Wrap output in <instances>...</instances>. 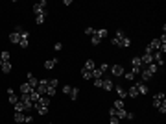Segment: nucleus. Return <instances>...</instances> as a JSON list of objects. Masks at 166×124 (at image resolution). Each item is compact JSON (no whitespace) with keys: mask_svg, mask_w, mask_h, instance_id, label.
I'll list each match as a JSON object with an SVG mask.
<instances>
[{"mask_svg":"<svg viewBox=\"0 0 166 124\" xmlns=\"http://www.w3.org/2000/svg\"><path fill=\"white\" fill-rule=\"evenodd\" d=\"M83 69H87V71H94V69H96V63H94L92 59H87L85 65H83Z\"/></svg>","mask_w":166,"mask_h":124,"instance_id":"aec40b11","label":"nucleus"},{"mask_svg":"<svg viewBox=\"0 0 166 124\" xmlns=\"http://www.w3.org/2000/svg\"><path fill=\"white\" fill-rule=\"evenodd\" d=\"M98 69H100V71H102V72H105V71H107V69H109V65H107V63H102V65H100Z\"/></svg>","mask_w":166,"mask_h":124,"instance_id":"79ce46f5","label":"nucleus"},{"mask_svg":"<svg viewBox=\"0 0 166 124\" xmlns=\"http://www.w3.org/2000/svg\"><path fill=\"white\" fill-rule=\"evenodd\" d=\"M118 121H120V118L114 115V117H111V118H109V124H118Z\"/></svg>","mask_w":166,"mask_h":124,"instance_id":"ea45409f","label":"nucleus"},{"mask_svg":"<svg viewBox=\"0 0 166 124\" xmlns=\"http://www.w3.org/2000/svg\"><path fill=\"white\" fill-rule=\"evenodd\" d=\"M21 102L26 106V109H33V102L30 98V95H21Z\"/></svg>","mask_w":166,"mask_h":124,"instance_id":"0eeeda50","label":"nucleus"},{"mask_svg":"<svg viewBox=\"0 0 166 124\" xmlns=\"http://www.w3.org/2000/svg\"><path fill=\"white\" fill-rule=\"evenodd\" d=\"M55 91H57V89H54V87H46V93H44V95H48V98H52V96L55 95Z\"/></svg>","mask_w":166,"mask_h":124,"instance_id":"2f4dec72","label":"nucleus"},{"mask_svg":"<svg viewBox=\"0 0 166 124\" xmlns=\"http://www.w3.org/2000/svg\"><path fill=\"white\" fill-rule=\"evenodd\" d=\"M102 87L105 89V91H113V89H114V83H113V80H105V78H103Z\"/></svg>","mask_w":166,"mask_h":124,"instance_id":"ddd939ff","label":"nucleus"},{"mask_svg":"<svg viewBox=\"0 0 166 124\" xmlns=\"http://www.w3.org/2000/svg\"><path fill=\"white\" fill-rule=\"evenodd\" d=\"M135 85H137V89H138V95H148V85H146L142 80H138Z\"/></svg>","mask_w":166,"mask_h":124,"instance_id":"1a4fd4ad","label":"nucleus"},{"mask_svg":"<svg viewBox=\"0 0 166 124\" xmlns=\"http://www.w3.org/2000/svg\"><path fill=\"white\" fill-rule=\"evenodd\" d=\"M124 78H125V80H129V82H133L135 80V74L133 72H124Z\"/></svg>","mask_w":166,"mask_h":124,"instance_id":"f704fd0d","label":"nucleus"},{"mask_svg":"<svg viewBox=\"0 0 166 124\" xmlns=\"http://www.w3.org/2000/svg\"><path fill=\"white\" fill-rule=\"evenodd\" d=\"M102 78H98V80H94V87H102Z\"/></svg>","mask_w":166,"mask_h":124,"instance_id":"37998d69","label":"nucleus"},{"mask_svg":"<svg viewBox=\"0 0 166 124\" xmlns=\"http://www.w3.org/2000/svg\"><path fill=\"white\" fill-rule=\"evenodd\" d=\"M0 71L4 74H9L11 72V61H0Z\"/></svg>","mask_w":166,"mask_h":124,"instance_id":"9b49d317","label":"nucleus"},{"mask_svg":"<svg viewBox=\"0 0 166 124\" xmlns=\"http://www.w3.org/2000/svg\"><path fill=\"white\" fill-rule=\"evenodd\" d=\"M15 111H17V113H24V111H26V106H24V104L19 100L17 104H15Z\"/></svg>","mask_w":166,"mask_h":124,"instance_id":"393cba45","label":"nucleus"},{"mask_svg":"<svg viewBox=\"0 0 166 124\" xmlns=\"http://www.w3.org/2000/svg\"><path fill=\"white\" fill-rule=\"evenodd\" d=\"M11 59V54H9L8 50H2L0 52V61H9Z\"/></svg>","mask_w":166,"mask_h":124,"instance_id":"b1692460","label":"nucleus"},{"mask_svg":"<svg viewBox=\"0 0 166 124\" xmlns=\"http://www.w3.org/2000/svg\"><path fill=\"white\" fill-rule=\"evenodd\" d=\"M57 80H55V78H50V80H48V87H54V89H57Z\"/></svg>","mask_w":166,"mask_h":124,"instance_id":"473e14b6","label":"nucleus"},{"mask_svg":"<svg viewBox=\"0 0 166 124\" xmlns=\"http://www.w3.org/2000/svg\"><path fill=\"white\" fill-rule=\"evenodd\" d=\"M44 19H46V11H43V13L35 15V22H37V24H43V22H44Z\"/></svg>","mask_w":166,"mask_h":124,"instance_id":"5701e85b","label":"nucleus"},{"mask_svg":"<svg viewBox=\"0 0 166 124\" xmlns=\"http://www.w3.org/2000/svg\"><path fill=\"white\" fill-rule=\"evenodd\" d=\"M144 69L142 61H140V57H133L131 59V72L133 74H140V71Z\"/></svg>","mask_w":166,"mask_h":124,"instance_id":"f03ea898","label":"nucleus"},{"mask_svg":"<svg viewBox=\"0 0 166 124\" xmlns=\"http://www.w3.org/2000/svg\"><path fill=\"white\" fill-rule=\"evenodd\" d=\"M61 48H63V44H61V43H55V44H54V50H57V52H59Z\"/></svg>","mask_w":166,"mask_h":124,"instance_id":"a18cd8bd","label":"nucleus"},{"mask_svg":"<svg viewBox=\"0 0 166 124\" xmlns=\"http://www.w3.org/2000/svg\"><path fill=\"white\" fill-rule=\"evenodd\" d=\"M166 102V95L164 93H157V95H153V106L155 107H159L160 104H164Z\"/></svg>","mask_w":166,"mask_h":124,"instance_id":"20e7f679","label":"nucleus"},{"mask_svg":"<svg viewBox=\"0 0 166 124\" xmlns=\"http://www.w3.org/2000/svg\"><path fill=\"white\" fill-rule=\"evenodd\" d=\"M157 109H159V111H160V113L164 115V113H166V102H164V104H160V106L157 107Z\"/></svg>","mask_w":166,"mask_h":124,"instance_id":"a19ab883","label":"nucleus"},{"mask_svg":"<svg viewBox=\"0 0 166 124\" xmlns=\"http://www.w3.org/2000/svg\"><path fill=\"white\" fill-rule=\"evenodd\" d=\"M70 89H72V85H63V95H70Z\"/></svg>","mask_w":166,"mask_h":124,"instance_id":"e433bc0d","label":"nucleus"},{"mask_svg":"<svg viewBox=\"0 0 166 124\" xmlns=\"http://www.w3.org/2000/svg\"><path fill=\"white\" fill-rule=\"evenodd\" d=\"M113 107H116V109H124V100H120V98H116V100H114V104H113Z\"/></svg>","mask_w":166,"mask_h":124,"instance_id":"c756f323","label":"nucleus"},{"mask_svg":"<svg viewBox=\"0 0 166 124\" xmlns=\"http://www.w3.org/2000/svg\"><path fill=\"white\" fill-rule=\"evenodd\" d=\"M78 95H79V89L78 87H72V89H70V98H72V100H76V98H78Z\"/></svg>","mask_w":166,"mask_h":124,"instance_id":"cd10ccee","label":"nucleus"},{"mask_svg":"<svg viewBox=\"0 0 166 124\" xmlns=\"http://www.w3.org/2000/svg\"><path fill=\"white\" fill-rule=\"evenodd\" d=\"M30 98H32V102L35 104V102L39 100V98H41V95H39V93L35 91V89H32V91H30Z\"/></svg>","mask_w":166,"mask_h":124,"instance_id":"a878e982","label":"nucleus"},{"mask_svg":"<svg viewBox=\"0 0 166 124\" xmlns=\"http://www.w3.org/2000/svg\"><path fill=\"white\" fill-rule=\"evenodd\" d=\"M140 61H142V65H149V63H153V54L144 52L142 56H140Z\"/></svg>","mask_w":166,"mask_h":124,"instance_id":"6e6552de","label":"nucleus"},{"mask_svg":"<svg viewBox=\"0 0 166 124\" xmlns=\"http://www.w3.org/2000/svg\"><path fill=\"white\" fill-rule=\"evenodd\" d=\"M100 43H102V41H100V39H98L96 35H92V37H90V44H92V46H98Z\"/></svg>","mask_w":166,"mask_h":124,"instance_id":"72a5a7b5","label":"nucleus"},{"mask_svg":"<svg viewBox=\"0 0 166 124\" xmlns=\"http://www.w3.org/2000/svg\"><path fill=\"white\" fill-rule=\"evenodd\" d=\"M111 43H113L114 46H124V48L131 46V39H129L127 35H125V33L122 32V30H118V32H116V37H114Z\"/></svg>","mask_w":166,"mask_h":124,"instance_id":"f257e3e1","label":"nucleus"},{"mask_svg":"<svg viewBox=\"0 0 166 124\" xmlns=\"http://www.w3.org/2000/svg\"><path fill=\"white\" fill-rule=\"evenodd\" d=\"M9 41H11L13 44H19V43H21V33H17V32L9 33Z\"/></svg>","mask_w":166,"mask_h":124,"instance_id":"f3484780","label":"nucleus"},{"mask_svg":"<svg viewBox=\"0 0 166 124\" xmlns=\"http://www.w3.org/2000/svg\"><path fill=\"white\" fill-rule=\"evenodd\" d=\"M28 83H30V87H32V89H35V87L39 85V80L33 76L32 72H28Z\"/></svg>","mask_w":166,"mask_h":124,"instance_id":"f8f14e48","label":"nucleus"},{"mask_svg":"<svg viewBox=\"0 0 166 124\" xmlns=\"http://www.w3.org/2000/svg\"><path fill=\"white\" fill-rule=\"evenodd\" d=\"M140 78H142V82L146 83L148 80H152V78H153V74H152V72H148L146 69H142V71H140Z\"/></svg>","mask_w":166,"mask_h":124,"instance_id":"4468645a","label":"nucleus"},{"mask_svg":"<svg viewBox=\"0 0 166 124\" xmlns=\"http://www.w3.org/2000/svg\"><path fill=\"white\" fill-rule=\"evenodd\" d=\"M102 76H103V72H102V71H100V69L96 67V69L92 71V80H98V78H102Z\"/></svg>","mask_w":166,"mask_h":124,"instance_id":"c85d7f7f","label":"nucleus"},{"mask_svg":"<svg viewBox=\"0 0 166 124\" xmlns=\"http://www.w3.org/2000/svg\"><path fill=\"white\" fill-rule=\"evenodd\" d=\"M50 106V98L48 96H41L37 102L33 104V109H39V107H48Z\"/></svg>","mask_w":166,"mask_h":124,"instance_id":"7ed1b4c3","label":"nucleus"},{"mask_svg":"<svg viewBox=\"0 0 166 124\" xmlns=\"http://www.w3.org/2000/svg\"><path fill=\"white\" fill-rule=\"evenodd\" d=\"M116 117L118 118H127V121H133V118H135L133 113H129V111H125V109H116Z\"/></svg>","mask_w":166,"mask_h":124,"instance_id":"423d86ee","label":"nucleus"},{"mask_svg":"<svg viewBox=\"0 0 166 124\" xmlns=\"http://www.w3.org/2000/svg\"><path fill=\"white\" fill-rule=\"evenodd\" d=\"M81 78H83V80H92V71L81 69Z\"/></svg>","mask_w":166,"mask_h":124,"instance_id":"412c9836","label":"nucleus"},{"mask_svg":"<svg viewBox=\"0 0 166 124\" xmlns=\"http://www.w3.org/2000/svg\"><path fill=\"white\" fill-rule=\"evenodd\" d=\"M144 69H146L148 72H152V74H157V71H159V67L155 65V63H149V65H146Z\"/></svg>","mask_w":166,"mask_h":124,"instance_id":"4be33fe9","label":"nucleus"},{"mask_svg":"<svg viewBox=\"0 0 166 124\" xmlns=\"http://www.w3.org/2000/svg\"><path fill=\"white\" fill-rule=\"evenodd\" d=\"M127 96H131V98H137V96H138V89H137V85H135V83L127 89Z\"/></svg>","mask_w":166,"mask_h":124,"instance_id":"2eb2a0df","label":"nucleus"},{"mask_svg":"<svg viewBox=\"0 0 166 124\" xmlns=\"http://www.w3.org/2000/svg\"><path fill=\"white\" fill-rule=\"evenodd\" d=\"M37 113H39V115H46V113H48V107H39Z\"/></svg>","mask_w":166,"mask_h":124,"instance_id":"58836bf2","label":"nucleus"},{"mask_svg":"<svg viewBox=\"0 0 166 124\" xmlns=\"http://www.w3.org/2000/svg\"><path fill=\"white\" fill-rule=\"evenodd\" d=\"M44 8H46V0H39V2H37V4L33 6V13H35V15H39V13L46 11Z\"/></svg>","mask_w":166,"mask_h":124,"instance_id":"39448f33","label":"nucleus"},{"mask_svg":"<svg viewBox=\"0 0 166 124\" xmlns=\"http://www.w3.org/2000/svg\"><path fill=\"white\" fill-rule=\"evenodd\" d=\"M114 115H116V107H111V109H109V117H114Z\"/></svg>","mask_w":166,"mask_h":124,"instance_id":"49530a36","label":"nucleus"},{"mask_svg":"<svg viewBox=\"0 0 166 124\" xmlns=\"http://www.w3.org/2000/svg\"><path fill=\"white\" fill-rule=\"evenodd\" d=\"M50 124H54V122H50Z\"/></svg>","mask_w":166,"mask_h":124,"instance_id":"de8ad7c7","label":"nucleus"},{"mask_svg":"<svg viewBox=\"0 0 166 124\" xmlns=\"http://www.w3.org/2000/svg\"><path fill=\"white\" fill-rule=\"evenodd\" d=\"M94 35H96L100 41H102V39L107 35V30H105V28H100V30H96V32H94Z\"/></svg>","mask_w":166,"mask_h":124,"instance_id":"6ab92c4d","label":"nucleus"},{"mask_svg":"<svg viewBox=\"0 0 166 124\" xmlns=\"http://www.w3.org/2000/svg\"><path fill=\"white\" fill-rule=\"evenodd\" d=\"M17 102H19V98L15 96V93H13V95H9V104H13V106H15Z\"/></svg>","mask_w":166,"mask_h":124,"instance_id":"4c0bfd02","label":"nucleus"},{"mask_svg":"<svg viewBox=\"0 0 166 124\" xmlns=\"http://www.w3.org/2000/svg\"><path fill=\"white\" fill-rule=\"evenodd\" d=\"M30 91H32V87H30V83H28V82L21 85V93H22V95H30Z\"/></svg>","mask_w":166,"mask_h":124,"instance_id":"bb28decb","label":"nucleus"},{"mask_svg":"<svg viewBox=\"0 0 166 124\" xmlns=\"http://www.w3.org/2000/svg\"><path fill=\"white\" fill-rule=\"evenodd\" d=\"M114 89H116V95H118V98H120V100H124V98L127 96V91H125L124 87H120V85H116V87H114Z\"/></svg>","mask_w":166,"mask_h":124,"instance_id":"dca6fc26","label":"nucleus"},{"mask_svg":"<svg viewBox=\"0 0 166 124\" xmlns=\"http://www.w3.org/2000/svg\"><path fill=\"white\" fill-rule=\"evenodd\" d=\"M24 122H28V124L33 122V117H32V115H26V117H24Z\"/></svg>","mask_w":166,"mask_h":124,"instance_id":"c03bdc74","label":"nucleus"},{"mask_svg":"<svg viewBox=\"0 0 166 124\" xmlns=\"http://www.w3.org/2000/svg\"><path fill=\"white\" fill-rule=\"evenodd\" d=\"M24 117H26L24 113H17V111H15V122H19V124L24 122Z\"/></svg>","mask_w":166,"mask_h":124,"instance_id":"7c9ffc66","label":"nucleus"},{"mask_svg":"<svg viewBox=\"0 0 166 124\" xmlns=\"http://www.w3.org/2000/svg\"><path fill=\"white\" fill-rule=\"evenodd\" d=\"M94 32H96V30H94L92 26H87V28H85V33H87V35H94Z\"/></svg>","mask_w":166,"mask_h":124,"instance_id":"c9c22d12","label":"nucleus"},{"mask_svg":"<svg viewBox=\"0 0 166 124\" xmlns=\"http://www.w3.org/2000/svg\"><path fill=\"white\" fill-rule=\"evenodd\" d=\"M57 65V57H54V59H48V61H44V69H48V71H52V69Z\"/></svg>","mask_w":166,"mask_h":124,"instance_id":"a211bd4d","label":"nucleus"},{"mask_svg":"<svg viewBox=\"0 0 166 124\" xmlns=\"http://www.w3.org/2000/svg\"><path fill=\"white\" fill-rule=\"evenodd\" d=\"M111 72H113V76H124V67L122 65H113L111 67Z\"/></svg>","mask_w":166,"mask_h":124,"instance_id":"9d476101","label":"nucleus"}]
</instances>
